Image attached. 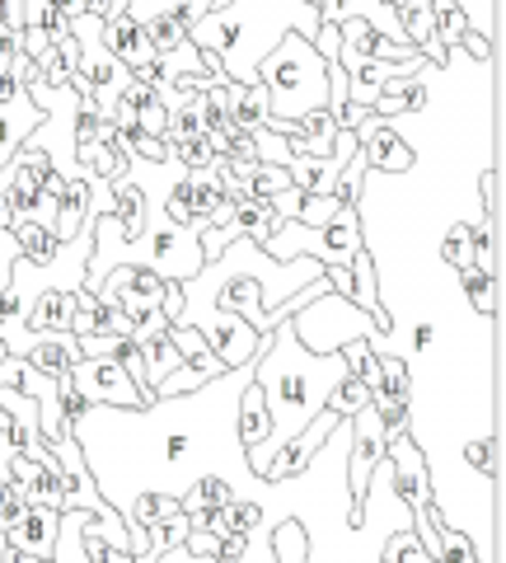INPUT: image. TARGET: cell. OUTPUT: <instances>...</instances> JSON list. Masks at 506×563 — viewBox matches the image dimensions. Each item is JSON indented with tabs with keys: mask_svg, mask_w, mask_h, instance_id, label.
Wrapping results in <instances>:
<instances>
[{
	"mask_svg": "<svg viewBox=\"0 0 506 563\" xmlns=\"http://www.w3.org/2000/svg\"><path fill=\"white\" fill-rule=\"evenodd\" d=\"M90 221H94L90 188H85V184H66V188H61V198H57V221H52V235L66 244V240H76Z\"/></svg>",
	"mask_w": 506,
	"mask_h": 563,
	"instance_id": "17",
	"label": "cell"
},
{
	"mask_svg": "<svg viewBox=\"0 0 506 563\" xmlns=\"http://www.w3.org/2000/svg\"><path fill=\"white\" fill-rule=\"evenodd\" d=\"M76 314V296L71 291H43L38 301L29 306V329L33 333H66Z\"/></svg>",
	"mask_w": 506,
	"mask_h": 563,
	"instance_id": "18",
	"label": "cell"
},
{
	"mask_svg": "<svg viewBox=\"0 0 506 563\" xmlns=\"http://www.w3.org/2000/svg\"><path fill=\"white\" fill-rule=\"evenodd\" d=\"M80 343V357H117V347L127 339H117V333H90V339H76Z\"/></svg>",
	"mask_w": 506,
	"mask_h": 563,
	"instance_id": "37",
	"label": "cell"
},
{
	"mask_svg": "<svg viewBox=\"0 0 506 563\" xmlns=\"http://www.w3.org/2000/svg\"><path fill=\"white\" fill-rule=\"evenodd\" d=\"M66 380L76 385V395L90 404V409L94 404L99 409H146L155 399L142 385H132V376L117 366V357H80L71 372H66Z\"/></svg>",
	"mask_w": 506,
	"mask_h": 563,
	"instance_id": "8",
	"label": "cell"
},
{
	"mask_svg": "<svg viewBox=\"0 0 506 563\" xmlns=\"http://www.w3.org/2000/svg\"><path fill=\"white\" fill-rule=\"evenodd\" d=\"M57 531H61L57 507H24V512L14 517V526L5 531V540L29 559H52V550H57Z\"/></svg>",
	"mask_w": 506,
	"mask_h": 563,
	"instance_id": "12",
	"label": "cell"
},
{
	"mask_svg": "<svg viewBox=\"0 0 506 563\" xmlns=\"http://www.w3.org/2000/svg\"><path fill=\"white\" fill-rule=\"evenodd\" d=\"M380 563H436V559L423 550V544H417L413 531H394L385 540V550H380Z\"/></svg>",
	"mask_w": 506,
	"mask_h": 563,
	"instance_id": "32",
	"label": "cell"
},
{
	"mask_svg": "<svg viewBox=\"0 0 506 563\" xmlns=\"http://www.w3.org/2000/svg\"><path fill=\"white\" fill-rule=\"evenodd\" d=\"M90 254H94V221L85 225L76 240H66L47 263H29L14 258L10 268V291L20 296L24 306H33L43 291H85V273H90Z\"/></svg>",
	"mask_w": 506,
	"mask_h": 563,
	"instance_id": "7",
	"label": "cell"
},
{
	"mask_svg": "<svg viewBox=\"0 0 506 563\" xmlns=\"http://www.w3.org/2000/svg\"><path fill=\"white\" fill-rule=\"evenodd\" d=\"M431 24H436V38H441V47H460V38L469 33V20L464 10L456 5V0H431Z\"/></svg>",
	"mask_w": 506,
	"mask_h": 563,
	"instance_id": "27",
	"label": "cell"
},
{
	"mask_svg": "<svg viewBox=\"0 0 506 563\" xmlns=\"http://www.w3.org/2000/svg\"><path fill=\"white\" fill-rule=\"evenodd\" d=\"M103 47H109L113 57L132 70V76L136 70H146V66H155V47L146 38V29L136 24L127 10L113 14V20H103Z\"/></svg>",
	"mask_w": 506,
	"mask_h": 563,
	"instance_id": "13",
	"label": "cell"
},
{
	"mask_svg": "<svg viewBox=\"0 0 506 563\" xmlns=\"http://www.w3.org/2000/svg\"><path fill=\"white\" fill-rule=\"evenodd\" d=\"M441 263H450V268H474V240H469V221H450L446 235H441Z\"/></svg>",
	"mask_w": 506,
	"mask_h": 563,
	"instance_id": "29",
	"label": "cell"
},
{
	"mask_svg": "<svg viewBox=\"0 0 506 563\" xmlns=\"http://www.w3.org/2000/svg\"><path fill=\"white\" fill-rule=\"evenodd\" d=\"M85 517L90 512H61V531H57L52 563H94L90 554H85Z\"/></svg>",
	"mask_w": 506,
	"mask_h": 563,
	"instance_id": "24",
	"label": "cell"
},
{
	"mask_svg": "<svg viewBox=\"0 0 506 563\" xmlns=\"http://www.w3.org/2000/svg\"><path fill=\"white\" fill-rule=\"evenodd\" d=\"M456 5L464 10V20L474 33H483V38H497V0H456Z\"/></svg>",
	"mask_w": 506,
	"mask_h": 563,
	"instance_id": "34",
	"label": "cell"
},
{
	"mask_svg": "<svg viewBox=\"0 0 506 563\" xmlns=\"http://www.w3.org/2000/svg\"><path fill=\"white\" fill-rule=\"evenodd\" d=\"M357 141H361V155H366V169L371 174H408L413 169V141L404 132H394V122L375 118L371 109H366V118L357 122Z\"/></svg>",
	"mask_w": 506,
	"mask_h": 563,
	"instance_id": "10",
	"label": "cell"
},
{
	"mask_svg": "<svg viewBox=\"0 0 506 563\" xmlns=\"http://www.w3.org/2000/svg\"><path fill=\"white\" fill-rule=\"evenodd\" d=\"M244 132V141H249V151H254V161L258 165H277V169H286V161H291V141L286 136H277L272 128H263V122H258V128H239Z\"/></svg>",
	"mask_w": 506,
	"mask_h": 563,
	"instance_id": "23",
	"label": "cell"
},
{
	"mask_svg": "<svg viewBox=\"0 0 506 563\" xmlns=\"http://www.w3.org/2000/svg\"><path fill=\"white\" fill-rule=\"evenodd\" d=\"M150 99H155V85L136 80V76H132V85H127V90H122V103H132V109H146Z\"/></svg>",
	"mask_w": 506,
	"mask_h": 563,
	"instance_id": "41",
	"label": "cell"
},
{
	"mask_svg": "<svg viewBox=\"0 0 506 563\" xmlns=\"http://www.w3.org/2000/svg\"><path fill=\"white\" fill-rule=\"evenodd\" d=\"M38 122H43V109L29 99V90L14 95L10 103H0V169L20 155V146L29 141V132L38 128Z\"/></svg>",
	"mask_w": 506,
	"mask_h": 563,
	"instance_id": "15",
	"label": "cell"
},
{
	"mask_svg": "<svg viewBox=\"0 0 506 563\" xmlns=\"http://www.w3.org/2000/svg\"><path fill=\"white\" fill-rule=\"evenodd\" d=\"M225 366H212V362H179V372L165 376L160 385H155V399H173V395H193L202 390L212 376H221Z\"/></svg>",
	"mask_w": 506,
	"mask_h": 563,
	"instance_id": "21",
	"label": "cell"
},
{
	"mask_svg": "<svg viewBox=\"0 0 506 563\" xmlns=\"http://www.w3.org/2000/svg\"><path fill=\"white\" fill-rule=\"evenodd\" d=\"M385 5H390V10H398V5H404V0H385Z\"/></svg>",
	"mask_w": 506,
	"mask_h": 563,
	"instance_id": "44",
	"label": "cell"
},
{
	"mask_svg": "<svg viewBox=\"0 0 506 563\" xmlns=\"http://www.w3.org/2000/svg\"><path fill=\"white\" fill-rule=\"evenodd\" d=\"M347 273H352V291H347V301H352L357 310H366L371 320L390 333V310H385V301H380V263H375V254H371V244L347 263Z\"/></svg>",
	"mask_w": 506,
	"mask_h": 563,
	"instance_id": "14",
	"label": "cell"
},
{
	"mask_svg": "<svg viewBox=\"0 0 506 563\" xmlns=\"http://www.w3.org/2000/svg\"><path fill=\"white\" fill-rule=\"evenodd\" d=\"M460 277V287H464V301H469V310L479 314V320H497V277L487 273V268H460L456 273Z\"/></svg>",
	"mask_w": 506,
	"mask_h": 563,
	"instance_id": "20",
	"label": "cell"
},
{
	"mask_svg": "<svg viewBox=\"0 0 506 563\" xmlns=\"http://www.w3.org/2000/svg\"><path fill=\"white\" fill-rule=\"evenodd\" d=\"M216 544H221L216 531H188L183 550H188V554H198V559H212V554H216Z\"/></svg>",
	"mask_w": 506,
	"mask_h": 563,
	"instance_id": "39",
	"label": "cell"
},
{
	"mask_svg": "<svg viewBox=\"0 0 506 563\" xmlns=\"http://www.w3.org/2000/svg\"><path fill=\"white\" fill-rule=\"evenodd\" d=\"M33 372H43L52 380H61L71 366L80 362V343H76V333L66 329V333H33V347H29V357H24Z\"/></svg>",
	"mask_w": 506,
	"mask_h": 563,
	"instance_id": "16",
	"label": "cell"
},
{
	"mask_svg": "<svg viewBox=\"0 0 506 563\" xmlns=\"http://www.w3.org/2000/svg\"><path fill=\"white\" fill-rule=\"evenodd\" d=\"M291 188H295V184L286 179V169H277V165H258L254 179H249L254 198H282V192H291Z\"/></svg>",
	"mask_w": 506,
	"mask_h": 563,
	"instance_id": "35",
	"label": "cell"
},
{
	"mask_svg": "<svg viewBox=\"0 0 506 563\" xmlns=\"http://www.w3.org/2000/svg\"><path fill=\"white\" fill-rule=\"evenodd\" d=\"M483 211H487V217H497V192H502V174H497V165H487L483 169Z\"/></svg>",
	"mask_w": 506,
	"mask_h": 563,
	"instance_id": "40",
	"label": "cell"
},
{
	"mask_svg": "<svg viewBox=\"0 0 506 563\" xmlns=\"http://www.w3.org/2000/svg\"><path fill=\"white\" fill-rule=\"evenodd\" d=\"M10 231H14V240H20V258H29V263H47L52 254L61 250V240L38 221H14Z\"/></svg>",
	"mask_w": 506,
	"mask_h": 563,
	"instance_id": "25",
	"label": "cell"
},
{
	"mask_svg": "<svg viewBox=\"0 0 506 563\" xmlns=\"http://www.w3.org/2000/svg\"><path fill=\"white\" fill-rule=\"evenodd\" d=\"M169 161H179L183 169H206L216 161V151H212V141L202 136H188V141H169Z\"/></svg>",
	"mask_w": 506,
	"mask_h": 563,
	"instance_id": "30",
	"label": "cell"
},
{
	"mask_svg": "<svg viewBox=\"0 0 506 563\" xmlns=\"http://www.w3.org/2000/svg\"><path fill=\"white\" fill-rule=\"evenodd\" d=\"M136 132H146V136H160V141H165V132H169V113L160 109V99H150L146 109H136Z\"/></svg>",
	"mask_w": 506,
	"mask_h": 563,
	"instance_id": "36",
	"label": "cell"
},
{
	"mask_svg": "<svg viewBox=\"0 0 506 563\" xmlns=\"http://www.w3.org/2000/svg\"><path fill=\"white\" fill-rule=\"evenodd\" d=\"M10 225H14V211L5 202V192H0V231H10Z\"/></svg>",
	"mask_w": 506,
	"mask_h": 563,
	"instance_id": "42",
	"label": "cell"
},
{
	"mask_svg": "<svg viewBox=\"0 0 506 563\" xmlns=\"http://www.w3.org/2000/svg\"><path fill=\"white\" fill-rule=\"evenodd\" d=\"M366 404H371V390H366V385H361L352 372H347V376L338 380V390L328 395V409L342 413V418H352L357 409H366Z\"/></svg>",
	"mask_w": 506,
	"mask_h": 563,
	"instance_id": "31",
	"label": "cell"
},
{
	"mask_svg": "<svg viewBox=\"0 0 506 563\" xmlns=\"http://www.w3.org/2000/svg\"><path fill=\"white\" fill-rule=\"evenodd\" d=\"M20 52H24L29 62H43L47 52H52V38H47L43 29H24V33H20Z\"/></svg>",
	"mask_w": 506,
	"mask_h": 563,
	"instance_id": "38",
	"label": "cell"
},
{
	"mask_svg": "<svg viewBox=\"0 0 506 563\" xmlns=\"http://www.w3.org/2000/svg\"><path fill=\"white\" fill-rule=\"evenodd\" d=\"M272 559H277V563H310L305 531H301V526H295L291 517L272 526Z\"/></svg>",
	"mask_w": 506,
	"mask_h": 563,
	"instance_id": "28",
	"label": "cell"
},
{
	"mask_svg": "<svg viewBox=\"0 0 506 563\" xmlns=\"http://www.w3.org/2000/svg\"><path fill=\"white\" fill-rule=\"evenodd\" d=\"M385 432H390L385 461H390V474H394V493L413 507V512H423V507L431 503V474H427L423 451H417L408 428H385Z\"/></svg>",
	"mask_w": 506,
	"mask_h": 563,
	"instance_id": "11",
	"label": "cell"
},
{
	"mask_svg": "<svg viewBox=\"0 0 506 563\" xmlns=\"http://www.w3.org/2000/svg\"><path fill=\"white\" fill-rule=\"evenodd\" d=\"M291 329H295V343H301L305 352H319V357L324 352H342L357 339L371 343V352L385 343V329L338 291H324V296H314V301H305L291 314Z\"/></svg>",
	"mask_w": 506,
	"mask_h": 563,
	"instance_id": "6",
	"label": "cell"
},
{
	"mask_svg": "<svg viewBox=\"0 0 506 563\" xmlns=\"http://www.w3.org/2000/svg\"><path fill=\"white\" fill-rule=\"evenodd\" d=\"M357 146H361L357 132L338 128V141H334V151H328V155H291V161H286V179L295 184L301 198H310V192H338V179H342L347 161L357 155Z\"/></svg>",
	"mask_w": 506,
	"mask_h": 563,
	"instance_id": "9",
	"label": "cell"
},
{
	"mask_svg": "<svg viewBox=\"0 0 506 563\" xmlns=\"http://www.w3.org/2000/svg\"><path fill=\"white\" fill-rule=\"evenodd\" d=\"M235 428H239V442H244V451L258 446V442H263V437H268V409H263V395H258V385H249V390H244Z\"/></svg>",
	"mask_w": 506,
	"mask_h": 563,
	"instance_id": "22",
	"label": "cell"
},
{
	"mask_svg": "<svg viewBox=\"0 0 506 563\" xmlns=\"http://www.w3.org/2000/svg\"><path fill=\"white\" fill-rule=\"evenodd\" d=\"M258 85L268 90V118L295 122L305 113L328 109V66L301 33H286L268 52L263 66H258Z\"/></svg>",
	"mask_w": 506,
	"mask_h": 563,
	"instance_id": "4",
	"label": "cell"
},
{
	"mask_svg": "<svg viewBox=\"0 0 506 563\" xmlns=\"http://www.w3.org/2000/svg\"><path fill=\"white\" fill-rule=\"evenodd\" d=\"M225 99H230V109L225 118L235 122V128H258V122H268V90L263 85H225Z\"/></svg>",
	"mask_w": 506,
	"mask_h": 563,
	"instance_id": "19",
	"label": "cell"
},
{
	"mask_svg": "<svg viewBox=\"0 0 506 563\" xmlns=\"http://www.w3.org/2000/svg\"><path fill=\"white\" fill-rule=\"evenodd\" d=\"M342 376H347L342 352H324V357L319 352H305L295 343L291 320H282L268 333V343L254 362V385L268 409V437L244 451V461H249L254 474H263L277 455L286 451L291 437L305 432V422L319 409H328V395L338 390Z\"/></svg>",
	"mask_w": 506,
	"mask_h": 563,
	"instance_id": "2",
	"label": "cell"
},
{
	"mask_svg": "<svg viewBox=\"0 0 506 563\" xmlns=\"http://www.w3.org/2000/svg\"><path fill=\"white\" fill-rule=\"evenodd\" d=\"M254 385V362L221 372L193 395L150 399L146 409H85L71 418V437L94 474L99 498L117 517L142 493L179 503L198 479H225L235 498H249L258 474L244 461L239 399Z\"/></svg>",
	"mask_w": 506,
	"mask_h": 563,
	"instance_id": "1",
	"label": "cell"
},
{
	"mask_svg": "<svg viewBox=\"0 0 506 563\" xmlns=\"http://www.w3.org/2000/svg\"><path fill=\"white\" fill-rule=\"evenodd\" d=\"M268 258L291 263V258H314L324 273L347 268L361 250H366V221L357 207H342L328 225H301V221H282L277 231L258 244Z\"/></svg>",
	"mask_w": 506,
	"mask_h": 563,
	"instance_id": "5",
	"label": "cell"
},
{
	"mask_svg": "<svg viewBox=\"0 0 506 563\" xmlns=\"http://www.w3.org/2000/svg\"><path fill=\"white\" fill-rule=\"evenodd\" d=\"M127 5H132V0H113V10H117V14H122V10H127Z\"/></svg>",
	"mask_w": 506,
	"mask_h": 563,
	"instance_id": "43",
	"label": "cell"
},
{
	"mask_svg": "<svg viewBox=\"0 0 506 563\" xmlns=\"http://www.w3.org/2000/svg\"><path fill=\"white\" fill-rule=\"evenodd\" d=\"M142 352H146V385H150V390H155V385H160L165 376H173V372H179V347H173L169 343V329L160 333V339H150V343H142Z\"/></svg>",
	"mask_w": 506,
	"mask_h": 563,
	"instance_id": "26",
	"label": "cell"
},
{
	"mask_svg": "<svg viewBox=\"0 0 506 563\" xmlns=\"http://www.w3.org/2000/svg\"><path fill=\"white\" fill-rule=\"evenodd\" d=\"M342 211V202L334 198V192H310V198H301V211H295V221L301 225H328Z\"/></svg>",
	"mask_w": 506,
	"mask_h": 563,
	"instance_id": "33",
	"label": "cell"
},
{
	"mask_svg": "<svg viewBox=\"0 0 506 563\" xmlns=\"http://www.w3.org/2000/svg\"><path fill=\"white\" fill-rule=\"evenodd\" d=\"M286 33L314 38L319 5H310V0H225V5L202 14L188 38L202 52H216L230 85H254L263 57Z\"/></svg>",
	"mask_w": 506,
	"mask_h": 563,
	"instance_id": "3",
	"label": "cell"
}]
</instances>
